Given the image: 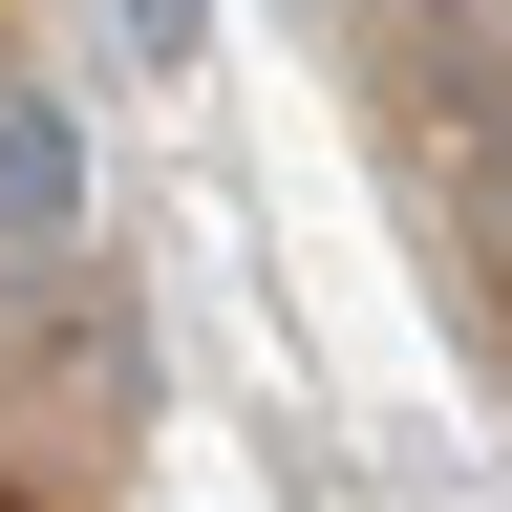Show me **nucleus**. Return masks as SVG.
<instances>
[{
  "instance_id": "f257e3e1",
  "label": "nucleus",
  "mask_w": 512,
  "mask_h": 512,
  "mask_svg": "<svg viewBox=\"0 0 512 512\" xmlns=\"http://www.w3.org/2000/svg\"><path fill=\"white\" fill-rule=\"evenodd\" d=\"M64 278H86V128L0 86V299H64Z\"/></svg>"
},
{
  "instance_id": "f03ea898",
  "label": "nucleus",
  "mask_w": 512,
  "mask_h": 512,
  "mask_svg": "<svg viewBox=\"0 0 512 512\" xmlns=\"http://www.w3.org/2000/svg\"><path fill=\"white\" fill-rule=\"evenodd\" d=\"M107 43H128V64H150V86H171V64L214 43V0H107Z\"/></svg>"
}]
</instances>
